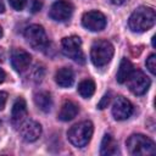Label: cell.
I'll return each instance as SVG.
<instances>
[{"instance_id":"6da1fadb","label":"cell","mask_w":156,"mask_h":156,"mask_svg":"<svg viewBox=\"0 0 156 156\" xmlns=\"http://www.w3.org/2000/svg\"><path fill=\"white\" fill-rule=\"evenodd\" d=\"M156 22L155 10L147 6H140L130 15L128 20V26L133 32L143 33L154 27Z\"/></svg>"},{"instance_id":"7a4b0ae2","label":"cell","mask_w":156,"mask_h":156,"mask_svg":"<svg viewBox=\"0 0 156 156\" xmlns=\"http://www.w3.org/2000/svg\"><path fill=\"white\" fill-rule=\"evenodd\" d=\"M93 132V123L90 121H83L69 128V130L67 132V138L72 145L77 147H84L90 141Z\"/></svg>"},{"instance_id":"3957f363","label":"cell","mask_w":156,"mask_h":156,"mask_svg":"<svg viewBox=\"0 0 156 156\" xmlns=\"http://www.w3.org/2000/svg\"><path fill=\"white\" fill-rule=\"evenodd\" d=\"M127 147L130 155L134 156H147V155H155L156 146L155 143L143 135V134H133L127 140Z\"/></svg>"},{"instance_id":"277c9868","label":"cell","mask_w":156,"mask_h":156,"mask_svg":"<svg viewBox=\"0 0 156 156\" xmlns=\"http://www.w3.org/2000/svg\"><path fill=\"white\" fill-rule=\"evenodd\" d=\"M115 49L113 45L107 40H98L93 44L90 50V60L96 67H104L106 66L112 56H113Z\"/></svg>"},{"instance_id":"5b68a950","label":"cell","mask_w":156,"mask_h":156,"mask_svg":"<svg viewBox=\"0 0 156 156\" xmlns=\"http://www.w3.org/2000/svg\"><path fill=\"white\" fill-rule=\"evenodd\" d=\"M24 38L27 43L35 50H44L49 45L45 29L39 24H30L24 30Z\"/></svg>"},{"instance_id":"8992f818","label":"cell","mask_w":156,"mask_h":156,"mask_svg":"<svg viewBox=\"0 0 156 156\" xmlns=\"http://www.w3.org/2000/svg\"><path fill=\"white\" fill-rule=\"evenodd\" d=\"M61 46H62V52L72 58L73 61L78 62V63H84L85 62V57L82 50V40L77 35H71V37H66L62 39L61 41Z\"/></svg>"},{"instance_id":"52a82bcc","label":"cell","mask_w":156,"mask_h":156,"mask_svg":"<svg viewBox=\"0 0 156 156\" xmlns=\"http://www.w3.org/2000/svg\"><path fill=\"white\" fill-rule=\"evenodd\" d=\"M126 83H127L129 90L134 95H143V94H145L149 90L150 84H151L149 77L144 72H141L139 69H136V71L133 69V72L130 73V76L128 77Z\"/></svg>"},{"instance_id":"ba28073f","label":"cell","mask_w":156,"mask_h":156,"mask_svg":"<svg viewBox=\"0 0 156 156\" xmlns=\"http://www.w3.org/2000/svg\"><path fill=\"white\" fill-rule=\"evenodd\" d=\"M73 13V5L68 0H58L52 4L49 11L50 18L57 22H65L71 18Z\"/></svg>"},{"instance_id":"9c48e42d","label":"cell","mask_w":156,"mask_h":156,"mask_svg":"<svg viewBox=\"0 0 156 156\" xmlns=\"http://www.w3.org/2000/svg\"><path fill=\"white\" fill-rule=\"evenodd\" d=\"M82 24L91 32H99V30H102L105 28L106 17L100 11H89V12H85L83 15Z\"/></svg>"},{"instance_id":"30bf717a","label":"cell","mask_w":156,"mask_h":156,"mask_svg":"<svg viewBox=\"0 0 156 156\" xmlns=\"http://www.w3.org/2000/svg\"><path fill=\"white\" fill-rule=\"evenodd\" d=\"M133 113L132 102L124 96H117L112 105V115L117 121L128 119Z\"/></svg>"},{"instance_id":"8fae6325","label":"cell","mask_w":156,"mask_h":156,"mask_svg":"<svg viewBox=\"0 0 156 156\" xmlns=\"http://www.w3.org/2000/svg\"><path fill=\"white\" fill-rule=\"evenodd\" d=\"M41 134V126L32 119H24L20 123V135L24 141H35Z\"/></svg>"},{"instance_id":"7c38bea8","label":"cell","mask_w":156,"mask_h":156,"mask_svg":"<svg viewBox=\"0 0 156 156\" xmlns=\"http://www.w3.org/2000/svg\"><path fill=\"white\" fill-rule=\"evenodd\" d=\"M32 61V56L22 49H15L11 54V65L17 72L26 71Z\"/></svg>"},{"instance_id":"4fadbf2b","label":"cell","mask_w":156,"mask_h":156,"mask_svg":"<svg viewBox=\"0 0 156 156\" xmlns=\"http://www.w3.org/2000/svg\"><path fill=\"white\" fill-rule=\"evenodd\" d=\"M27 116V105L23 98H18L16 99V101L13 102L12 110H11V118L13 123H22L26 119Z\"/></svg>"},{"instance_id":"5bb4252c","label":"cell","mask_w":156,"mask_h":156,"mask_svg":"<svg viewBox=\"0 0 156 156\" xmlns=\"http://www.w3.org/2000/svg\"><path fill=\"white\" fill-rule=\"evenodd\" d=\"M55 80L61 88H68L74 83V73L69 67H62L56 72Z\"/></svg>"},{"instance_id":"9a60e30c","label":"cell","mask_w":156,"mask_h":156,"mask_svg":"<svg viewBox=\"0 0 156 156\" xmlns=\"http://www.w3.org/2000/svg\"><path fill=\"white\" fill-rule=\"evenodd\" d=\"M119 152L118 145L111 134H105L100 146V154L102 156H113Z\"/></svg>"},{"instance_id":"2e32d148","label":"cell","mask_w":156,"mask_h":156,"mask_svg":"<svg viewBox=\"0 0 156 156\" xmlns=\"http://www.w3.org/2000/svg\"><path fill=\"white\" fill-rule=\"evenodd\" d=\"M79 112V107L76 102L73 101H66L62 106H61V110L58 112V119L63 121V122H68L71 119H73Z\"/></svg>"},{"instance_id":"e0dca14e","label":"cell","mask_w":156,"mask_h":156,"mask_svg":"<svg viewBox=\"0 0 156 156\" xmlns=\"http://www.w3.org/2000/svg\"><path fill=\"white\" fill-rule=\"evenodd\" d=\"M34 102L43 112H49L52 107V99L48 91H39L34 95Z\"/></svg>"},{"instance_id":"ac0fdd59","label":"cell","mask_w":156,"mask_h":156,"mask_svg":"<svg viewBox=\"0 0 156 156\" xmlns=\"http://www.w3.org/2000/svg\"><path fill=\"white\" fill-rule=\"evenodd\" d=\"M132 72H133V65H132V62L129 60H127V58H122L121 60V63H119V67H118V71H117V74H116L117 82L121 83V84L126 83Z\"/></svg>"},{"instance_id":"d6986e66","label":"cell","mask_w":156,"mask_h":156,"mask_svg":"<svg viewBox=\"0 0 156 156\" xmlns=\"http://www.w3.org/2000/svg\"><path fill=\"white\" fill-rule=\"evenodd\" d=\"M78 93L84 99L91 98L94 95V93H95V83L91 79H84V80H82L79 83V85H78Z\"/></svg>"},{"instance_id":"ffe728a7","label":"cell","mask_w":156,"mask_h":156,"mask_svg":"<svg viewBox=\"0 0 156 156\" xmlns=\"http://www.w3.org/2000/svg\"><path fill=\"white\" fill-rule=\"evenodd\" d=\"M146 67H147V69H149L152 74L156 73V55H155V54H151V55L146 58Z\"/></svg>"},{"instance_id":"44dd1931","label":"cell","mask_w":156,"mask_h":156,"mask_svg":"<svg viewBox=\"0 0 156 156\" xmlns=\"http://www.w3.org/2000/svg\"><path fill=\"white\" fill-rule=\"evenodd\" d=\"M9 4L13 10L22 11L27 5V0H9Z\"/></svg>"},{"instance_id":"7402d4cb","label":"cell","mask_w":156,"mask_h":156,"mask_svg":"<svg viewBox=\"0 0 156 156\" xmlns=\"http://www.w3.org/2000/svg\"><path fill=\"white\" fill-rule=\"evenodd\" d=\"M110 101H111V93H107V94H105V95L102 96V99H101L100 102L98 104V107H99L100 110H104L105 107L108 106Z\"/></svg>"},{"instance_id":"603a6c76","label":"cell","mask_w":156,"mask_h":156,"mask_svg":"<svg viewBox=\"0 0 156 156\" xmlns=\"http://www.w3.org/2000/svg\"><path fill=\"white\" fill-rule=\"evenodd\" d=\"M6 100H7V94L5 91H0V110H2L5 107Z\"/></svg>"},{"instance_id":"cb8c5ba5","label":"cell","mask_w":156,"mask_h":156,"mask_svg":"<svg viewBox=\"0 0 156 156\" xmlns=\"http://www.w3.org/2000/svg\"><path fill=\"white\" fill-rule=\"evenodd\" d=\"M32 2H33L32 7H30L32 12H38V11L40 10V7H41V2L38 1V0H32Z\"/></svg>"},{"instance_id":"d4e9b609","label":"cell","mask_w":156,"mask_h":156,"mask_svg":"<svg viewBox=\"0 0 156 156\" xmlns=\"http://www.w3.org/2000/svg\"><path fill=\"white\" fill-rule=\"evenodd\" d=\"M128 0H110V2L111 4H113V5H123L124 2H127Z\"/></svg>"},{"instance_id":"484cf974","label":"cell","mask_w":156,"mask_h":156,"mask_svg":"<svg viewBox=\"0 0 156 156\" xmlns=\"http://www.w3.org/2000/svg\"><path fill=\"white\" fill-rule=\"evenodd\" d=\"M5 78H6V73L0 68V83H2L5 80Z\"/></svg>"},{"instance_id":"4316f807","label":"cell","mask_w":156,"mask_h":156,"mask_svg":"<svg viewBox=\"0 0 156 156\" xmlns=\"http://www.w3.org/2000/svg\"><path fill=\"white\" fill-rule=\"evenodd\" d=\"M5 11V5H4V1L0 0V13H2Z\"/></svg>"},{"instance_id":"83f0119b","label":"cell","mask_w":156,"mask_h":156,"mask_svg":"<svg viewBox=\"0 0 156 156\" xmlns=\"http://www.w3.org/2000/svg\"><path fill=\"white\" fill-rule=\"evenodd\" d=\"M2 37V29H1V27H0V38Z\"/></svg>"},{"instance_id":"f1b7e54d","label":"cell","mask_w":156,"mask_h":156,"mask_svg":"<svg viewBox=\"0 0 156 156\" xmlns=\"http://www.w3.org/2000/svg\"><path fill=\"white\" fill-rule=\"evenodd\" d=\"M0 60H1V51H0Z\"/></svg>"}]
</instances>
